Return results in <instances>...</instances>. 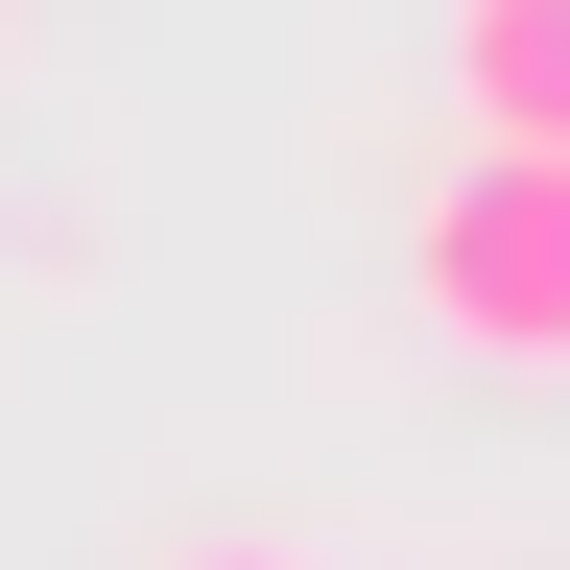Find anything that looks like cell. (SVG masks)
Wrapping results in <instances>:
<instances>
[{"instance_id":"cell-1","label":"cell","mask_w":570,"mask_h":570,"mask_svg":"<svg viewBox=\"0 0 570 570\" xmlns=\"http://www.w3.org/2000/svg\"><path fill=\"white\" fill-rule=\"evenodd\" d=\"M404 309L475 381H570V142H452V190L404 214Z\"/></svg>"},{"instance_id":"cell-2","label":"cell","mask_w":570,"mask_h":570,"mask_svg":"<svg viewBox=\"0 0 570 570\" xmlns=\"http://www.w3.org/2000/svg\"><path fill=\"white\" fill-rule=\"evenodd\" d=\"M452 119L475 142H570V0H452Z\"/></svg>"},{"instance_id":"cell-3","label":"cell","mask_w":570,"mask_h":570,"mask_svg":"<svg viewBox=\"0 0 570 570\" xmlns=\"http://www.w3.org/2000/svg\"><path fill=\"white\" fill-rule=\"evenodd\" d=\"M167 570H309V547H262V523H238V547H167Z\"/></svg>"}]
</instances>
